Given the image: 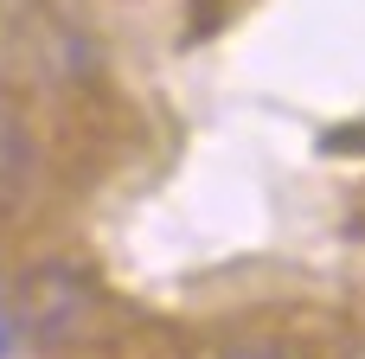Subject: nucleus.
Listing matches in <instances>:
<instances>
[{
  "mask_svg": "<svg viewBox=\"0 0 365 359\" xmlns=\"http://www.w3.org/2000/svg\"><path fill=\"white\" fill-rule=\"evenodd\" d=\"M13 321L38 340V347H71L77 334H90L96 321V283L77 263H38L19 295H13Z\"/></svg>",
  "mask_w": 365,
  "mask_h": 359,
  "instance_id": "1",
  "label": "nucleus"
},
{
  "mask_svg": "<svg viewBox=\"0 0 365 359\" xmlns=\"http://www.w3.org/2000/svg\"><path fill=\"white\" fill-rule=\"evenodd\" d=\"M225 359H289V353H276V347H237V353H225Z\"/></svg>",
  "mask_w": 365,
  "mask_h": 359,
  "instance_id": "2",
  "label": "nucleus"
}]
</instances>
